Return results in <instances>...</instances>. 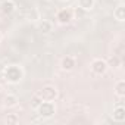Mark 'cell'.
<instances>
[{
    "label": "cell",
    "mask_w": 125,
    "mask_h": 125,
    "mask_svg": "<svg viewBox=\"0 0 125 125\" xmlns=\"http://www.w3.org/2000/svg\"><path fill=\"white\" fill-rule=\"evenodd\" d=\"M3 75H5V80H6L8 83H10V84H18V83H21L22 78H24V69H22L19 65H9V66L5 68Z\"/></svg>",
    "instance_id": "6da1fadb"
},
{
    "label": "cell",
    "mask_w": 125,
    "mask_h": 125,
    "mask_svg": "<svg viewBox=\"0 0 125 125\" xmlns=\"http://www.w3.org/2000/svg\"><path fill=\"white\" fill-rule=\"evenodd\" d=\"M41 102H54L59 97V90L54 85H44L41 90L37 91L35 94Z\"/></svg>",
    "instance_id": "7a4b0ae2"
},
{
    "label": "cell",
    "mask_w": 125,
    "mask_h": 125,
    "mask_svg": "<svg viewBox=\"0 0 125 125\" xmlns=\"http://www.w3.org/2000/svg\"><path fill=\"white\" fill-rule=\"evenodd\" d=\"M35 112L40 118L49 119L56 113V104H54V102H40L38 106L35 107Z\"/></svg>",
    "instance_id": "3957f363"
},
{
    "label": "cell",
    "mask_w": 125,
    "mask_h": 125,
    "mask_svg": "<svg viewBox=\"0 0 125 125\" xmlns=\"http://www.w3.org/2000/svg\"><path fill=\"white\" fill-rule=\"evenodd\" d=\"M90 69L94 75H104L109 69V65H107V62L103 60V59H94L91 62V65H90Z\"/></svg>",
    "instance_id": "277c9868"
},
{
    "label": "cell",
    "mask_w": 125,
    "mask_h": 125,
    "mask_svg": "<svg viewBox=\"0 0 125 125\" xmlns=\"http://www.w3.org/2000/svg\"><path fill=\"white\" fill-rule=\"evenodd\" d=\"M56 19H57L59 24L66 25V24H69L71 19H72V12H71L69 9H60V10L57 12V15H56Z\"/></svg>",
    "instance_id": "5b68a950"
},
{
    "label": "cell",
    "mask_w": 125,
    "mask_h": 125,
    "mask_svg": "<svg viewBox=\"0 0 125 125\" xmlns=\"http://www.w3.org/2000/svg\"><path fill=\"white\" fill-rule=\"evenodd\" d=\"M75 66H77V60H75L74 56H65L63 59L60 60V68L63 71H66V72L72 71Z\"/></svg>",
    "instance_id": "8992f818"
},
{
    "label": "cell",
    "mask_w": 125,
    "mask_h": 125,
    "mask_svg": "<svg viewBox=\"0 0 125 125\" xmlns=\"http://www.w3.org/2000/svg\"><path fill=\"white\" fill-rule=\"evenodd\" d=\"M16 8H18V5H16L15 0H5V2L2 3V6H0L3 15H12L16 10Z\"/></svg>",
    "instance_id": "52a82bcc"
},
{
    "label": "cell",
    "mask_w": 125,
    "mask_h": 125,
    "mask_svg": "<svg viewBox=\"0 0 125 125\" xmlns=\"http://www.w3.org/2000/svg\"><path fill=\"white\" fill-rule=\"evenodd\" d=\"M112 119L115 122H124L125 121V107L122 104H118L112 112Z\"/></svg>",
    "instance_id": "ba28073f"
},
{
    "label": "cell",
    "mask_w": 125,
    "mask_h": 125,
    "mask_svg": "<svg viewBox=\"0 0 125 125\" xmlns=\"http://www.w3.org/2000/svg\"><path fill=\"white\" fill-rule=\"evenodd\" d=\"M37 30L41 32V34H50L53 31V24L47 19H41L38 24H37Z\"/></svg>",
    "instance_id": "9c48e42d"
},
{
    "label": "cell",
    "mask_w": 125,
    "mask_h": 125,
    "mask_svg": "<svg viewBox=\"0 0 125 125\" xmlns=\"http://www.w3.org/2000/svg\"><path fill=\"white\" fill-rule=\"evenodd\" d=\"M18 97L15 96V94H6L5 97H3V107H6V109H10V107H15L16 104H18Z\"/></svg>",
    "instance_id": "30bf717a"
},
{
    "label": "cell",
    "mask_w": 125,
    "mask_h": 125,
    "mask_svg": "<svg viewBox=\"0 0 125 125\" xmlns=\"http://www.w3.org/2000/svg\"><path fill=\"white\" fill-rule=\"evenodd\" d=\"M113 16H115V19H116L118 22H124V21H125V6H124L122 3L115 8Z\"/></svg>",
    "instance_id": "8fae6325"
},
{
    "label": "cell",
    "mask_w": 125,
    "mask_h": 125,
    "mask_svg": "<svg viewBox=\"0 0 125 125\" xmlns=\"http://www.w3.org/2000/svg\"><path fill=\"white\" fill-rule=\"evenodd\" d=\"M94 3H96V0H78V2H77L78 8L85 10V12H90L94 8Z\"/></svg>",
    "instance_id": "7c38bea8"
},
{
    "label": "cell",
    "mask_w": 125,
    "mask_h": 125,
    "mask_svg": "<svg viewBox=\"0 0 125 125\" xmlns=\"http://www.w3.org/2000/svg\"><path fill=\"white\" fill-rule=\"evenodd\" d=\"M115 94L118 97H124L125 96V81L124 80H119L115 84Z\"/></svg>",
    "instance_id": "4fadbf2b"
},
{
    "label": "cell",
    "mask_w": 125,
    "mask_h": 125,
    "mask_svg": "<svg viewBox=\"0 0 125 125\" xmlns=\"http://www.w3.org/2000/svg\"><path fill=\"white\" fill-rule=\"evenodd\" d=\"M19 122V116L16 113H8L6 116V124L8 125H16Z\"/></svg>",
    "instance_id": "5bb4252c"
},
{
    "label": "cell",
    "mask_w": 125,
    "mask_h": 125,
    "mask_svg": "<svg viewBox=\"0 0 125 125\" xmlns=\"http://www.w3.org/2000/svg\"><path fill=\"white\" fill-rule=\"evenodd\" d=\"M107 65H109V68H110V66H112V68H118V66L121 65V62H119V57H116V56L110 57V60L107 62Z\"/></svg>",
    "instance_id": "9a60e30c"
},
{
    "label": "cell",
    "mask_w": 125,
    "mask_h": 125,
    "mask_svg": "<svg viewBox=\"0 0 125 125\" xmlns=\"http://www.w3.org/2000/svg\"><path fill=\"white\" fill-rule=\"evenodd\" d=\"M59 2H68V0H59Z\"/></svg>",
    "instance_id": "2e32d148"
},
{
    "label": "cell",
    "mask_w": 125,
    "mask_h": 125,
    "mask_svg": "<svg viewBox=\"0 0 125 125\" xmlns=\"http://www.w3.org/2000/svg\"><path fill=\"white\" fill-rule=\"evenodd\" d=\"M0 41H2V34H0Z\"/></svg>",
    "instance_id": "e0dca14e"
},
{
    "label": "cell",
    "mask_w": 125,
    "mask_h": 125,
    "mask_svg": "<svg viewBox=\"0 0 125 125\" xmlns=\"http://www.w3.org/2000/svg\"><path fill=\"white\" fill-rule=\"evenodd\" d=\"M47 2H50V0H47Z\"/></svg>",
    "instance_id": "ac0fdd59"
}]
</instances>
